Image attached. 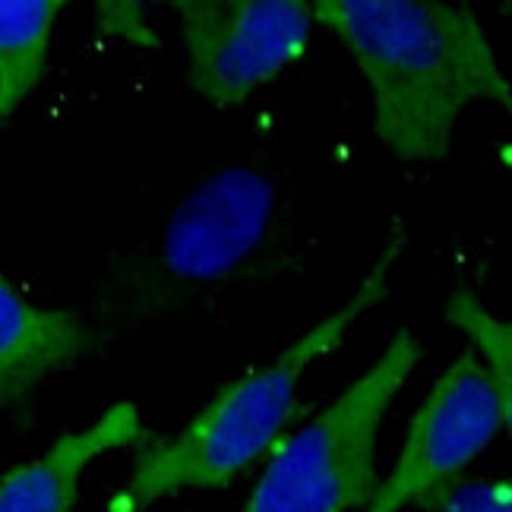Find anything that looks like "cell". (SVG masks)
<instances>
[{"label": "cell", "mask_w": 512, "mask_h": 512, "mask_svg": "<svg viewBox=\"0 0 512 512\" xmlns=\"http://www.w3.org/2000/svg\"><path fill=\"white\" fill-rule=\"evenodd\" d=\"M64 7L67 0H0V117H10L42 80Z\"/></svg>", "instance_id": "cell-9"}, {"label": "cell", "mask_w": 512, "mask_h": 512, "mask_svg": "<svg viewBox=\"0 0 512 512\" xmlns=\"http://www.w3.org/2000/svg\"><path fill=\"white\" fill-rule=\"evenodd\" d=\"M304 263L301 222L285 181L260 162H228L203 177L165 222L114 253L86 320L98 339L266 288Z\"/></svg>", "instance_id": "cell-1"}, {"label": "cell", "mask_w": 512, "mask_h": 512, "mask_svg": "<svg viewBox=\"0 0 512 512\" xmlns=\"http://www.w3.org/2000/svg\"><path fill=\"white\" fill-rule=\"evenodd\" d=\"M405 244L408 234L402 222H396L345 304L310 326L269 364L228 383L174 437L140 449L124 487L108 497L105 512H146L155 503L190 490L228 487L244 471L260 465L301 418L304 373L336 351L364 313L389 298L392 272L402 263Z\"/></svg>", "instance_id": "cell-3"}, {"label": "cell", "mask_w": 512, "mask_h": 512, "mask_svg": "<svg viewBox=\"0 0 512 512\" xmlns=\"http://www.w3.org/2000/svg\"><path fill=\"white\" fill-rule=\"evenodd\" d=\"M187 51V80L215 108H231L298 64L310 48L307 0H162Z\"/></svg>", "instance_id": "cell-6"}, {"label": "cell", "mask_w": 512, "mask_h": 512, "mask_svg": "<svg viewBox=\"0 0 512 512\" xmlns=\"http://www.w3.org/2000/svg\"><path fill=\"white\" fill-rule=\"evenodd\" d=\"M446 320L456 326L462 336L478 348V364L490 373V380L500 389V396L512 402V332L503 320L490 313L478 294L452 291L446 301Z\"/></svg>", "instance_id": "cell-10"}, {"label": "cell", "mask_w": 512, "mask_h": 512, "mask_svg": "<svg viewBox=\"0 0 512 512\" xmlns=\"http://www.w3.org/2000/svg\"><path fill=\"white\" fill-rule=\"evenodd\" d=\"M143 440H149V430L140 408L114 402L92 424L64 433L38 459L13 465L0 478V512H73L86 468Z\"/></svg>", "instance_id": "cell-8"}, {"label": "cell", "mask_w": 512, "mask_h": 512, "mask_svg": "<svg viewBox=\"0 0 512 512\" xmlns=\"http://www.w3.org/2000/svg\"><path fill=\"white\" fill-rule=\"evenodd\" d=\"M503 4H509V0H503Z\"/></svg>", "instance_id": "cell-13"}, {"label": "cell", "mask_w": 512, "mask_h": 512, "mask_svg": "<svg viewBox=\"0 0 512 512\" xmlns=\"http://www.w3.org/2000/svg\"><path fill=\"white\" fill-rule=\"evenodd\" d=\"M95 23L108 38H117L130 48H159V35L149 26L143 0H95Z\"/></svg>", "instance_id": "cell-12"}, {"label": "cell", "mask_w": 512, "mask_h": 512, "mask_svg": "<svg viewBox=\"0 0 512 512\" xmlns=\"http://www.w3.org/2000/svg\"><path fill=\"white\" fill-rule=\"evenodd\" d=\"M424 358L415 332L402 329L383 354L301 430H288L263 459L244 512H351L380 484L377 440L402 386Z\"/></svg>", "instance_id": "cell-4"}, {"label": "cell", "mask_w": 512, "mask_h": 512, "mask_svg": "<svg viewBox=\"0 0 512 512\" xmlns=\"http://www.w3.org/2000/svg\"><path fill=\"white\" fill-rule=\"evenodd\" d=\"M424 512H512V481L509 478H478L456 481L433 497Z\"/></svg>", "instance_id": "cell-11"}, {"label": "cell", "mask_w": 512, "mask_h": 512, "mask_svg": "<svg viewBox=\"0 0 512 512\" xmlns=\"http://www.w3.org/2000/svg\"><path fill=\"white\" fill-rule=\"evenodd\" d=\"M351 51L373 102V130L402 162H443L475 102L512 92L475 10L459 0H307Z\"/></svg>", "instance_id": "cell-2"}, {"label": "cell", "mask_w": 512, "mask_h": 512, "mask_svg": "<svg viewBox=\"0 0 512 512\" xmlns=\"http://www.w3.org/2000/svg\"><path fill=\"white\" fill-rule=\"evenodd\" d=\"M509 427L512 402L500 396L475 354H462L427 392L408 424L396 465L380 478L361 512L424 509L440 490L456 484L462 471Z\"/></svg>", "instance_id": "cell-5"}, {"label": "cell", "mask_w": 512, "mask_h": 512, "mask_svg": "<svg viewBox=\"0 0 512 512\" xmlns=\"http://www.w3.org/2000/svg\"><path fill=\"white\" fill-rule=\"evenodd\" d=\"M102 339L80 310L35 304L0 275V411L29 405L42 383L80 364Z\"/></svg>", "instance_id": "cell-7"}]
</instances>
